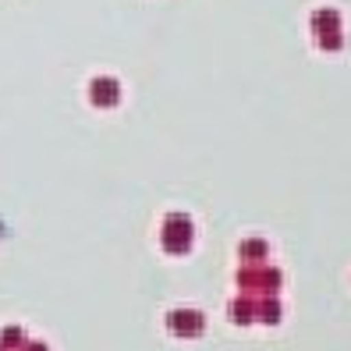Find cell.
Segmentation results:
<instances>
[{"label": "cell", "instance_id": "9c48e42d", "mask_svg": "<svg viewBox=\"0 0 351 351\" xmlns=\"http://www.w3.org/2000/svg\"><path fill=\"white\" fill-rule=\"evenodd\" d=\"M25 344V334L22 326H4V334H0V351H14Z\"/></svg>", "mask_w": 351, "mask_h": 351}, {"label": "cell", "instance_id": "52a82bcc", "mask_svg": "<svg viewBox=\"0 0 351 351\" xmlns=\"http://www.w3.org/2000/svg\"><path fill=\"white\" fill-rule=\"evenodd\" d=\"M266 241L263 238H245L241 241V249H238V256H241V263H263L266 259Z\"/></svg>", "mask_w": 351, "mask_h": 351}, {"label": "cell", "instance_id": "ba28073f", "mask_svg": "<svg viewBox=\"0 0 351 351\" xmlns=\"http://www.w3.org/2000/svg\"><path fill=\"white\" fill-rule=\"evenodd\" d=\"M256 319H259V323H277V319H280V302H277L274 295L256 298Z\"/></svg>", "mask_w": 351, "mask_h": 351}, {"label": "cell", "instance_id": "3957f363", "mask_svg": "<svg viewBox=\"0 0 351 351\" xmlns=\"http://www.w3.org/2000/svg\"><path fill=\"white\" fill-rule=\"evenodd\" d=\"M313 32H316L319 47H323L326 53L341 50V47H344V18H341V11H337V8H319V11H313Z\"/></svg>", "mask_w": 351, "mask_h": 351}, {"label": "cell", "instance_id": "7a4b0ae2", "mask_svg": "<svg viewBox=\"0 0 351 351\" xmlns=\"http://www.w3.org/2000/svg\"><path fill=\"white\" fill-rule=\"evenodd\" d=\"M284 284V274L274 270V266H259V263H241V274H238V287L241 291H256L263 295H277Z\"/></svg>", "mask_w": 351, "mask_h": 351}, {"label": "cell", "instance_id": "277c9868", "mask_svg": "<svg viewBox=\"0 0 351 351\" xmlns=\"http://www.w3.org/2000/svg\"><path fill=\"white\" fill-rule=\"evenodd\" d=\"M167 330L174 337H199L206 330V316L195 308H174V313H167Z\"/></svg>", "mask_w": 351, "mask_h": 351}, {"label": "cell", "instance_id": "6da1fadb", "mask_svg": "<svg viewBox=\"0 0 351 351\" xmlns=\"http://www.w3.org/2000/svg\"><path fill=\"white\" fill-rule=\"evenodd\" d=\"M192 241H195V223L184 217V213H171L167 220L160 223V245H163V252L184 256V252L192 249Z\"/></svg>", "mask_w": 351, "mask_h": 351}, {"label": "cell", "instance_id": "5b68a950", "mask_svg": "<svg viewBox=\"0 0 351 351\" xmlns=\"http://www.w3.org/2000/svg\"><path fill=\"white\" fill-rule=\"evenodd\" d=\"M89 99H93V107L99 110H110L121 103V82L117 78H107V75H99L89 82Z\"/></svg>", "mask_w": 351, "mask_h": 351}, {"label": "cell", "instance_id": "8992f818", "mask_svg": "<svg viewBox=\"0 0 351 351\" xmlns=\"http://www.w3.org/2000/svg\"><path fill=\"white\" fill-rule=\"evenodd\" d=\"M231 319L234 323H256V298H249V295H241V298H234L231 302Z\"/></svg>", "mask_w": 351, "mask_h": 351}, {"label": "cell", "instance_id": "30bf717a", "mask_svg": "<svg viewBox=\"0 0 351 351\" xmlns=\"http://www.w3.org/2000/svg\"><path fill=\"white\" fill-rule=\"evenodd\" d=\"M18 351H50V348H47L43 341H32V344L25 341V344H22V348H18Z\"/></svg>", "mask_w": 351, "mask_h": 351}]
</instances>
